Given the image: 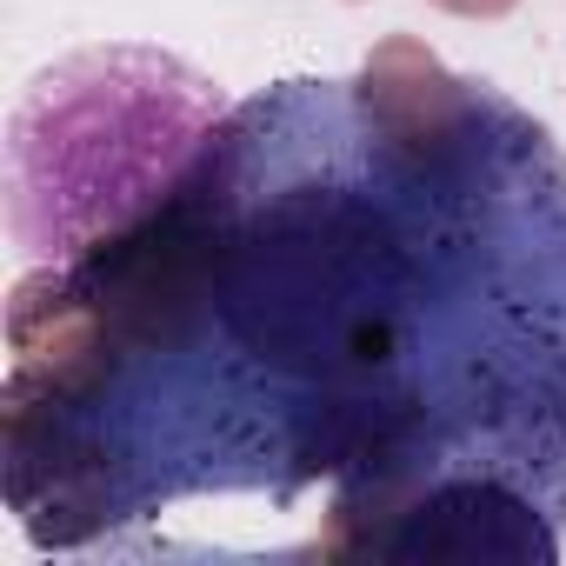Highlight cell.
Returning <instances> with one entry per match:
<instances>
[{
    "mask_svg": "<svg viewBox=\"0 0 566 566\" xmlns=\"http://www.w3.org/2000/svg\"><path fill=\"white\" fill-rule=\"evenodd\" d=\"M220 87L167 48H81L8 114V227L34 266H74L140 227L220 134Z\"/></svg>",
    "mask_w": 566,
    "mask_h": 566,
    "instance_id": "cell-2",
    "label": "cell"
},
{
    "mask_svg": "<svg viewBox=\"0 0 566 566\" xmlns=\"http://www.w3.org/2000/svg\"><path fill=\"white\" fill-rule=\"evenodd\" d=\"M307 493L380 559L566 553V154L480 81L433 140L367 81H280L14 307L8 506L34 546Z\"/></svg>",
    "mask_w": 566,
    "mask_h": 566,
    "instance_id": "cell-1",
    "label": "cell"
}]
</instances>
